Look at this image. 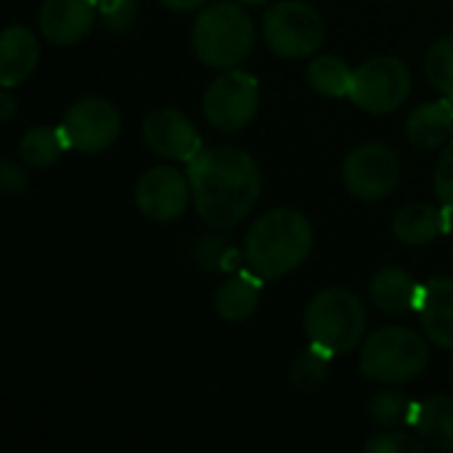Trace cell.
<instances>
[{
    "instance_id": "cell-1",
    "label": "cell",
    "mask_w": 453,
    "mask_h": 453,
    "mask_svg": "<svg viewBox=\"0 0 453 453\" xmlns=\"http://www.w3.org/2000/svg\"><path fill=\"white\" fill-rule=\"evenodd\" d=\"M194 207L202 223L226 231L239 226L260 202L263 173L244 149L207 146L188 162Z\"/></svg>"
},
{
    "instance_id": "cell-2",
    "label": "cell",
    "mask_w": 453,
    "mask_h": 453,
    "mask_svg": "<svg viewBox=\"0 0 453 453\" xmlns=\"http://www.w3.org/2000/svg\"><path fill=\"white\" fill-rule=\"evenodd\" d=\"M313 250L311 220L292 207H279L260 215L242 244L244 268L263 281H279L297 271Z\"/></svg>"
},
{
    "instance_id": "cell-3",
    "label": "cell",
    "mask_w": 453,
    "mask_h": 453,
    "mask_svg": "<svg viewBox=\"0 0 453 453\" xmlns=\"http://www.w3.org/2000/svg\"><path fill=\"white\" fill-rule=\"evenodd\" d=\"M191 45L196 58L212 69H236L255 48V21L242 3H212L199 11Z\"/></svg>"
},
{
    "instance_id": "cell-4",
    "label": "cell",
    "mask_w": 453,
    "mask_h": 453,
    "mask_svg": "<svg viewBox=\"0 0 453 453\" xmlns=\"http://www.w3.org/2000/svg\"><path fill=\"white\" fill-rule=\"evenodd\" d=\"M430 361V348L422 334L409 326H382L361 348L358 369L380 385H406L417 380Z\"/></svg>"
},
{
    "instance_id": "cell-5",
    "label": "cell",
    "mask_w": 453,
    "mask_h": 453,
    "mask_svg": "<svg viewBox=\"0 0 453 453\" xmlns=\"http://www.w3.org/2000/svg\"><path fill=\"white\" fill-rule=\"evenodd\" d=\"M303 324L313 345L345 356L358 348L366 334V308L353 292L329 287L308 303Z\"/></svg>"
},
{
    "instance_id": "cell-6",
    "label": "cell",
    "mask_w": 453,
    "mask_h": 453,
    "mask_svg": "<svg viewBox=\"0 0 453 453\" xmlns=\"http://www.w3.org/2000/svg\"><path fill=\"white\" fill-rule=\"evenodd\" d=\"M263 35L268 48L281 58H311L321 50L326 27L319 8L305 0H281L263 16Z\"/></svg>"
},
{
    "instance_id": "cell-7",
    "label": "cell",
    "mask_w": 453,
    "mask_h": 453,
    "mask_svg": "<svg viewBox=\"0 0 453 453\" xmlns=\"http://www.w3.org/2000/svg\"><path fill=\"white\" fill-rule=\"evenodd\" d=\"M411 72L398 56H374L353 72L350 101L369 114H390L411 96Z\"/></svg>"
},
{
    "instance_id": "cell-8",
    "label": "cell",
    "mask_w": 453,
    "mask_h": 453,
    "mask_svg": "<svg viewBox=\"0 0 453 453\" xmlns=\"http://www.w3.org/2000/svg\"><path fill=\"white\" fill-rule=\"evenodd\" d=\"M207 122L220 133H236L247 127L260 109V82L236 69H223L207 88L202 101Z\"/></svg>"
},
{
    "instance_id": "cell-9",
    "label": "cell",
    "mask_w": 453,
    "mask_h": 453,
    "mask_svg": "<svg viewBox=\"0 0 453 453\" xmlns=\"http://www.w3.org/2000/svg\"><path fill=\"white\" fill-rule=\"evenodd\" d=\"M401 157L385 143H361L345 157L342 165V180L361 202H380L390 196L401 186Z\"/></svg>"
},
{
    "instance_id": "cell-10",
    "label": "cell",
    "mask_w": 453,
    "mask_h": 453,
    "mask_svg": "<svg viewBox=\"0 0 453 453\" xmlns=\"http://www.w3.org/2000/svg\"><path fill=\"white\" fill-rule=\"evenodd\" d=\"M61 130L69 151L101 154L119 138L122 117L104 96H82L64 111Z\"/></svg>"
},
{
    "instance_id": "cell-11",
    "label": "cell",
    "mask_w": 453,
    "mask_h": 453,
    "mask_svg": "<svg viewBox=\"0 0 453 453\" xmlns=\"http://www.w3.org/2000/svg\"><path fill=\"white\" fill-rule=\"evenodd\" d=\"M194 202L188 173L183 175L178 167L157 165L149 167L135 183V204L143 218L154 223H173Z\"/></svg>"
},
{
    "instance_id": "cell-12",
    "label": "cell",
    "mask_w": 453,
    "mask_h": 453,
    "mask_svg": "<svg viewBox=\"0 0 453 453\" xmlns=\"http://www.w3.org/2000/svg\"><path fill=\"white\" fill-rule=\"evenodd\" d=\"M146 146L162 157V159H175V162H191L204 146L196 125L173 106H162L146 114L141 125Z\"/></svg>"
},
{
    "instance_id": "cell-13",
    "label": "cell",
    "mask_w": 453,
    "mask_h": 453,
    "mask_svg": "<svg viewBox=\"0 0 453 453\" xmlns=\"http://www.w3.org/2000/svg\"><path fill=\"white\" fill-rule=\"evenodd\" d=\"M98 19V0H42L37 13L40 35L53 45L85 40Z\"/></svg>"
},
{
    "instance_id": "cell-14",
    "label": "cell",
    "mask_w": 453,
    "mask_h": 453,
    "mask_svg": "<svg viewBox=\"0 0 453 453\" xmlns=\"http://www.w3.org/2000/svg\"><path fill=\"white\" fill-rule=\"evenodd\" d=\"M419 319L433 345L453 350V276H435L422 287Z\"/></svg>"
},
{
    "instance_id": "cell-15",
    "label": "cell",
    "mask_w": 453,
    "mask_h": 453,
    "mask_svg": "<svg viewBox=\"0 0 453 453\" xmlns=\"http://www.w3.org/2000/svg\"><path fill=\"white\" fill-rule=\"evenodd\" d=\"M369 297L388 316H409L411 311H419L422 284L409 271L388 265L372 276Z\"/></svg>"
},
{
    "instance_id": "cell-16",
    "label": "cell",
    "mask_w": 453,
    "mask_h": 453,
    "mask_svg": "<svg viewBox=\"0 0 453 453\" xmlns=\"http://www.w3.org/2000/svg\"><path fill=\"white\" fill-rule=\"evenodd\" d=\"M40 61V40L32 29L11 24L0 37V85L16 88L21 85Z\"/></svg>"
},
{
    "instance_id": "cell-17",
    "label": "cell",
    "mask_w": 453,
    "mask_h": 453,
    "mask_svg": "<svg viewBox=\"0 0 453 453\" xmlns=\"http://www.w3.org/2000/svg\"><path fill=\"white\" fill-rule=\"evenodd\" d=\"M260 281L263 279L255 276L250 268L228 273L215 289V313L228 324H242L252 319L260 308Z\"/></svg>"
},
{
    "instance_id": "cell-18",
    "label": "cell",
    "mask_w": 453,
    "mask_h": 453,
    "mask_svg": "<svg viewBox=\"0 0 453 453\" xmlns=\"http://www.w3.org/2000/svg\"><path fill=\"white\" fill-rule=\"evenodd\" d=\"M449 228V210L430 202L403 204L393 218V234L406 247H427Z\"/></svg>"
},
{
    "instance_id": "cell-19",
    "label": "cell",
    "mask_w": 453,
    "mask_h": 453,
    "mask_svg": "<svg viewBox=\"0 0 453 453\" xmlns=\"http://www.w3.org/2000/svg\"><path fill=\"white\" fill-rule=\"evenodd\" d=\"M406 138L414 149H443L453 138V101L441 98L414 109L406 119Z\"/></svg>"
},
{
    "instance_id": "cell-20",
    "label": "cell",
    "mask_w": 453,
    "mask_h": 453,
    "mask_svg": "<svg viewBox=\"0 0 453 453\" xmlns=\"http://www.w3.org/2000/svg\"><path fill=\"white\" fill-rule=\"evenodd\" d=\"M411 430L425 441L427 449L453 451V398L433 395L417 403Z\"/></svg>"
},
{
    "instance_id": "cell-21",
    "label": "cell",
    "mask_w": 453,
    "mask_h": 453,
    "mask_svg": "<svg viewBox=\"0 0 453 453\" xmlns=\"http://www.w3.org/2000/svg\"><path fill=\"white\" fill-rule=\"evenodd\" d=\"M191 260L204 273H236L244 268V252H239L226 236H199L188 247Z\"/></svg>"
},
{
    "instance_id": "cell-22",
    "label": "cell",
    "mask_w": 453,
    "mask_h": 453,
    "mask_svg": "<svg viewBox=\"0 0 453 453\" xmlns=\"http://www.w3.org/2000/svg\"><path fill=\"white\" fill-rule=\"evenodd\" d=\"M64 151H69L64 130L50 127V125L29 127L19 141V159L29 167H48V165L58 162L64 157Z\"/></svg>"
},
{
    "instance_id": "cell-23",
    "label": "cell",
    "mask_w": 453,
    "mask_h": 453,
    "mask_svg": "<svg viewBox=\"0 0 453 453\" xmlns=\"http://www.w3.org/2000/svg\"><path fill=\"white\" fill-rule=\"evenodd\" d=\"M353 72L356 69H350L340 56L319 53V56H313V61L308 66V85L326 98H345V96H350Z\"/></svg>"
},
{
    "instance_id": "cell-24",
    "label": "cell",
    "mask_w": 453,
    "mask_h": 453,
    "mask_svg": "<svg viewBox=\"0 0 453 453\" xmlns=\"http://www.w3.org/2000/svg\"><path fill=\"white\" fill-rule=\"evenodd\" d=\"M332 358H334V353L311 342V348L295 358V364L289 369V385L305 395L321 390V385L326 382V377L332 372Z\"/></svg>"
},
{
    "instance_id": "cell-25",
    "label": "cell",
    "mask_w": 453,
    "mask_h": 453,
    "mask_svg": "<svg viewBox=\"0 0 453 453\" xmlns=\"http://www.w3.org/2000/svg\"><path fill=\"white\" fill-rule=\"evenodd\" d=\"M414 411H417V403L409 395H403L401 390H380L369 403V419L380 430L411 427Z\"/></svg>"
},
{
    "instance_id": "cell-26",
    "label": "cell",
    "mask_w": 453,
    "mask_h": 453,
    "mask_svg": "<svg viewBox=\"0 0 453 453\" xmlns=\"http://www.w3.org/2000/svg\"><path fill=\"white\" fill-rule=\"evenodd\" d=\"M425 74L435 90L453 101V35L441 37L425 56Z\"/></svg>"
},
{
    "instance_id": "cell-27",
    "label": "cell",
    "mask_w": 453,
    "mask_h": 453,
    "mask_svg": "<svg viewBox=\"0 0 453 453\" xmlns=\"http://www.w3.org/2000/svg\"><path fill=\"white\" fill-rule=\"evenodd\" d=\"M366 453H422L425 451V441L417 433H406V427L398 430H385L377 433L374 438L366 441L364 446Z\"/></svg>"
},
{
    "instance_id": "cell-28",
    "label": "cell",
    "mask_w": 453,
    "mask_h": 453,
    "mask_svg": "<svg viewBox=\"0 0 453 453\" xmlns=\"http://www.w3.org/2000/svg\"><path fill=\"white\" fill-rule=\"evenodd\" d=\"M138 19V0H98V21L109 32H130Z\"/></svg>"
},
{
    "instance_id": "cell-29",
    "label": "cell",
    "mask_w": 453,
    "mask_h": 453,
    "mask_svg": "<svg viewBox=\"0 0 453 453\" xmlns=\"http://www.w3.org/2000/svg\"><path fill=\"white\" fill-rule=\"evenodd\" d=\"M433 186H435L438 202L446 210H453V138L443 146V154L438 157L435 175H433Z\"/></svg>"
},
{
    "instance_id": "cell-30",
    "label": "cell",
    "mask_w": 453,
    "mask_h": 453,
    "mask_svg": "<svg viewBox=\"0 0 453 453\" xmlns=\"http://www.w3.org/2000/svg\"><path fill=\"white\" fill-rule=\"evenodd\" d=\"M27 188V173L19 162L13 159H3L0 165V191L5 196H19Z\"/></svg>"
},
{
    "instance_id": "cell-31",
    "label": "cell",
    "mask_w": 453,
    "mask_h": 453,
    "mask_svg": "<svg viewBox=\"0 0 453 453\" xmlns=\"http://www.w3.org/2000/svg\"><path fill=\"white\" fill-rule=\"evenodd\" d=\"M13 114H16V98L11 93V88H3V93H0V119L11 122Z\"/></svg>"
},
{
    "instance_id": "cell-32",
    "label": "cell",
    "mask_w": 453,
    "mask_h": 453,
    "mask_svg": "<svg viewBox=\"0 0 453 453\" xmlns=\"http://www.w3.org/2000/svg\"><path fill=\"white\" fill-rule=\"evenodd\" d=\"M165 8L178 11V13H188V11H199L207 0H159Z\"/></svg>"
},
{
    "instance_id": "cell-33",
    "label": "cell",
    "mask_w": 453,
    "mask_h": 453,
    "mask_svg": "<svg viewBox=\"0 0 453 453\" xmlns=\"http://www.w3.org/2000/svg\"><path fill=\"white\" fill-rule=\"evenodd\" d=\"M236 3H242V5H268L271 0H236Z\"/></svg>"
},
{
    "instance_id": "cell-34",
    "label": "cell",
    "mask_w": 453,
    "mask_h": 453,
    "mask_svg": "<svg viewBox=\"0 0 453 453\" xmlns=\"http://www.w3.org/2000/svg\"><path fill=\"white\" fill-rule=\"evenodd\" d=\"M451 385H453V369H451Z\"/></svg>"
}]
</instances>
